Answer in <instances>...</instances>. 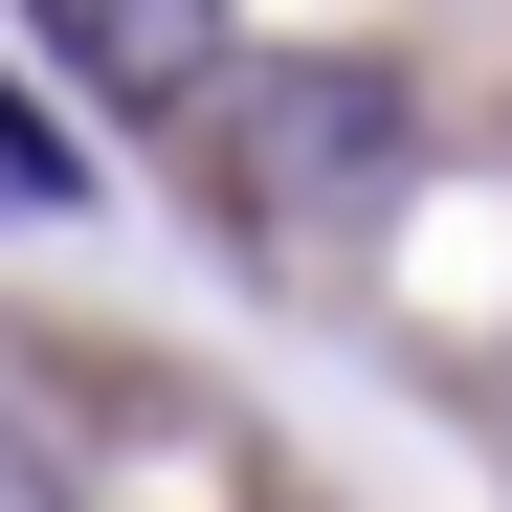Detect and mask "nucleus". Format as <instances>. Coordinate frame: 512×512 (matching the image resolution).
Segmentation results:
<instances>
[{
    "mask_svg": "<svg viewBox=\"0 0 512 512\" xmlns=\"http://www.w3.org/2000/svg\"><path fill=\"white\" fill-rule=\"evenodd\" d=\"M223 179L268 201V223H357L379 179H401V67H357V45H290V67H223Z\"/></svg>",
    "mask_w": 512,
    "mask_h": 512,
    "instance_id": "f257e3e1",
    "label": "nucleus"
},
{
    "mask_svg": "<svg viewBox=\"0 0 512 512\" xmlns=\"http://www.w3.org/2000/svg\"><path fill=\"white\" fill-rule=\"evenodd\" d=\"M23 23H45L67 67H90L112 112H201L223 67H245V23H223V0H23Z\"/></svg>",
    "mask_w": 512,
    "mask_h": 512,
    "instance_id": "f03ea898",
    "label": "nucleus"
},
{
    "mask_svg": "<svg viewBox=\"0 0 512 512\" xmlns=\"http://www.w3.org/2000/svg\"><path fill=\"white\" fill-rule=\"evenodd\" d=\"M0 201H90V156H67V134H45L23 90H0Z\"/></svg>",
    "mask_w": 512,
    "mask_h": 512,
    "instance_id": "7ed1b4c3",
    "label": "nucleus"
},
{
    "mask_svg": "<svg viewBox=\"0 0 512 512\" xmlns=\"http://www.w3.org/2000/svg\"><path fill=\"white\" fill-rule=\"evenodd\" d=\"M0 512H90V490H67V446H45V423H0Z\"/></svg>",
    "mask_w": 512,
    "mask_h": 512,
    "instance_id": "20e7f679",
    "label": "nucleus"
}]
</instances>
